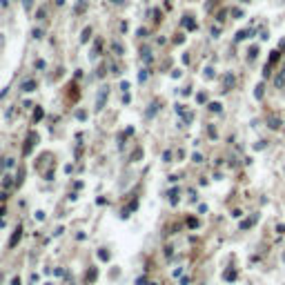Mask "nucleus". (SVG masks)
Here are the masks:
<instances>
[{"label":"nucleus","instance_id":"obj_10","mask_svg":"<svg viewBox=\"0 0 285 285\" xmlns=\"http://www.w3.org/2000/svg\"><path fill=\"white\" fill-rule=\"evenodd\" d=\"M283 261H285V254H283Z\"/></svg>","mask_w":285,"mask_h":285},{"label":"nucleus","instance_id":"obj_2","mask_svg":"<svg viewBox=\"0 0 285 285\" xmlns=\"http://www.w3.org/2000/svg\"><path fill=\"white\" fill-rule=\"evenodd\" d=\"M270 127H272V129H279V127H281V120L274 118V116H270Z\"/></svg>","mask_w":285,"mask_h":285},{"label":"nucleus","instance_id":"obj_4","mask_svg":"<svg viewBox=\"0 0 285 285\" xmlns=\"http://www.w3.org/2000/svg\"><path fill=\"white\" fill-rule=\"evenodd\" d=\"M283 85H285V76L279 74V78H276V87H283Z\"/></svg>","mask_w":285,"mask_h":285},{"label":"nucleus","instance_id":"obj_7","mask_svg":"<svg viewBox=\"0 0 285 285\" xmlns=\"http://www.w3.org/2000/svg\"><path fill=\"white\" fill-rule=\"evenodd\" d=\"M89 34H91V29H85V31H83V42H85V40L89 38Z\"/></svg>","mask_w":285,"mask_h":285},{"label":"nucleus","instance_id":"obj_8","mask_svg":"<svg viewBox=\"0 0 285 285\" xmlns=\"http://www.w3.org/2000/svg\"><path fill=\"white\" fill-rule=\"evenodd\" d=\"M263 147H265V140H261V143H256V145H254V149H263Z\"/></svg>","mask_w":285,"mask_h":285},{"label":"nucleus","instance_id":"obj_1","mask_svg":"<svg viewBox=\"0 0 285 285\" xmlns=\"http://www.w3.org/2000/svg\"><path fill=\"white\" fill-rule=\"evenodd\" d=\"M256 218H258V216H250V218H245V220H243V223H240V230H250V227L252 225H254V223H256Z\"/></svg>","mask_w":285,"mask_h":285},{"label":"nucleus","instance_id":"obj_9","mask_svg":"<svg viewBox=\"0 0 285 285\" xmlns=\"http://www.w3.org/2000/svg\"><path fill=\"white\" fill-rule=\"evenodd\" d=\"M14 285H20V281H18V279H14Z\"/></svg>","mask_w":285,"mask_h":285},{"label":"nucleus","instance_id":"obj_6","mask_svg":"<svg viewBox=\"0 0 285 285\" xmlns=\"http://www.w3.org/2000/svg\"><path fill=\"white\" fill-rule=\"evenodd\" d=\"M254 96H256V98H263V87H256V91H254Z\"/></svg>","mask_w":285,"mask_h":285},{"label":"nucleus","instance_id":"obj_3","mask_svg":"<svg viewBox=\"0 0 285 285\" xmlns=\"http://www.w3.org/2000/svg\"><path fill=\"white\" fill-rule=\"evenodd\" d=\"M18 238H20V227H18V230H16V234H14V238H11V243H9V245L14 247L16 243H18Z\"/></svg>","mask_w":285,"mask_h":285},{"label":"nucleus","instance_id":"obj_5","mask_svg":"<svg viewBox=\"0 0 285 285\" xmlns=\"http://www.w3.org/2000/svg\"><path fill=\"white\" fill-rule=\"evenodd\" d=\"M225 279H227V281H234V279H236V272H234V270L225 272Z\"/></svg>","mask_w":285,"mask_h":285}]
</instances>
